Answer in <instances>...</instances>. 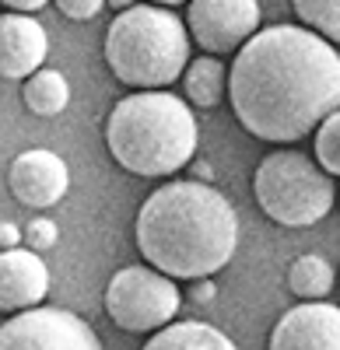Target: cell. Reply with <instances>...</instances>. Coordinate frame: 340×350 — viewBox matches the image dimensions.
<instances>
[{"mask_svg": "<svg viewBox=\"0 0 340 350\" xmlns=\"http://www.w3.org/2000/svg\"><path fill=\"white\" fill-rule=\"evenodd\" d=\"M228 98L246 133L291 144L340 109V56L302 25L260 28L228 70Z\"/></svg>", "mask_w": 340, "mask_h": 350, "instance_id": "1", "label": "cell"}, {"mask_svg": "<svg viewBox=\"0 0 340 350\" xmlns=\"http://www.w3.org/2000/svg\"><path fill=\"white\" fill-rule=\"evenodd\" d=\"M133 239L148 267L168 280H207L239 245V214L207 183H165L137 211Z\"/></svg>", "mask_w": 340, "mask_h": 350, "instance_id": "2", "label": "cell"}, {"mask_svg": "<svg viewBox=\"0 0 340 350\" xmlns=\"http://www.w3.org/2000/svg\"><path fill=\"white\" fill-rule=\"evenodd\" d=\"M200 126L189 109L172 92H133L112 105L105 120V148L120 168L158 179L193 161Z\"/></svg>", "mask_w": 340, "mask_h": 350, "instance_id": "3", "label": "cell"}, {"mask_svg": "<svg viewBox=\"0 0 340 350\" xmlns=\"http://www.w3.org/2000/svg\"><path fill=\"white\" fill-rule=\"evenodd\" d=\"M102 53L127 88L161 92L189 67V32L176 11L133 4L109 21Z\"/></svg>", "mask_w": 340, "mask_h": 350, "instance_id": "4", "label": "cell"}, {"mask_svg": "<svg viewBox=\"0 0 340 350\" xmlns=\"http://www.w3.org/2000/svg\"><path fill=\"white\" fill-rule=\"evenodd\" d=\"M252 196L270 221L285 228L316 224L337 203L333 179L302 151H270L252 175Z\"/></svg>", "mask_w": 340, "mask_h": 350, "instance_id": "5", "label": "cell"}, {"mask_svg": "<svg viewBox=\"0 0 340 350\" xmlns=\"http://www.w3.org/2000/svg\"><path fill=\"white\" fill-rule=\"evenodd\" d=\"M183 295L176 280L151 267H123L112 273L105 287V312L127 333H158L172 326V315H179Z\"/></svg>", "mask_w": 340, "mask_h": 350, "instance_id": "6", "label": "cell"}, {"mask_svg": "<svg viewBox=\"0 0 340 350\" xmlns=\"http://www.w3.org/2000/svg\"><path fill=\"white\" fill-rule=\"evenodd\" d=\"M0 350H102V343L81 315L39 305L0 323Z\"/></svg>", "mask_w": 340, "mask_h": 350, "instance_id": "7", "label": "cell"}, {"mask_svg": "<svg viewBox=\"0 0 340 350\" xmlns=\"http://www.w3.org/2000/svg\"><path fill=\"white\" fill-rule=\"evenodd\" d=\"M186 32L211 56L239 53L260 32L257 0H193L186 8Z\"/></svg>", "mask_w": 340, "mask_h": 350, "instance_id": "8", "label": "cell"}, {"mask_svg": "<svg viewBox=\"0 0 340 350\" xmlns=\"http://www.w3.org/2000/svg\"><path fill=\"white\" fill-rule=\"evenodd\" d=\"M8 186H11V196L25 207H56L67 189H70V172H67V161L56 154V151H46V148H28L21 151L11 168H8Z\"/></svg>", "mask_w": 340, "mask_h": 350, "instance_id": "9", "label": "cell"}, {"mask_svg": "<svg viewBox=\"0 0 340 350\" xmlns=\"http://www.w3.org/2000/svg\"><path fill=\"white\" fill-rule=\"evenodd\" d=\"M267 350H340V308L302 301L274 323Z\"/></svg>", "mask_w": 340, "mask_h": 350, "instance_id": "10", "label": "cell"}, {"mask_svg": "<svg viewBox=\"0 0 340 350\" xmlns=\"http://www.w3.org/2000/svg\"><path fill=\"white\" fill-rule=\"evenodd\" d=\"M49 53L46 28L28 14H0V77L28 81L42 70Z\"/></svg>", "mask_w": 340, "mask_h": 350, "instance_id": "11", "label": "cell"}, {"mask_svg": "<svg viewBox=\"0 0 340 350\" xmlns=\"http://www.w3.org/2000/svg\"><path fill=\"white\" fill-rule=\"evenodd\" d=\"M49 295V267L28 249L0 252V312L39 308Z\"/></svg>", "mask_w": 340, "mask_h": 350, "instance_id": "12", "label": "cell"}, {"mask_svg": "<svg viewBox=\"0 0 340 350\" xmlns=\"http://www.w3.org/2000/svg\"><path fill=\"white\" fill-rule=\"evenodd\" d=\"M140 350H239L218 326L207 323H172L158 329Z\"/></svg>", "mask_w": 340, "mask_h": 350, "instance_id": "13", "label": "cell"}, {"mask_svg": "<svg viewBox=\"0 0 340 350\" xmlns=\"http://www.w3.org/2000/svg\"><path fill=\"white\" fill-rule=\"evenodd\" d=\"M183 92L196 109H214L221 105L224 92H228V77H224V64L218 56H196L189 60L183 74Z\"/></svg>", "mask_w": 340, "mask_h": 350, "instance_id": "14", "label": "cell"}, {"mask_svg": "<svg viewBox=\"0 0 340 350\" xmlns=\"http://www.w3.org/2000/svg\"><path fill=\"white\" fill-rule=\"evenodd\" d=\"M21 98H25V109L39 116V120H53V116H60L70 102V84L60 70H49L42 67L39 74H32L21 88Z\"/></svg>", "mask_w": 340, "mask_h": 350, "instance_id": "15", "label": "cell"}, {"mask_svg": "<svg viewBox=\"0 0 340 350\" xmlns=\"http://www.w3.org/2000/svg\"><path fill=\"white\" fill-rule=\"evenodd\" d=\"M288 287L302 301H323L333 291V267L323 256L305 252L288 267Z\"/></svg>", "mask_w": 340, "mask_h": 350, "instance_id": "16", "label": "cell"}, {"mask_svg": "<svg viewBox=\"0 0 340 350\" xmlns=\"http://www.w3.org/2000/svg\"><path fill=\"white\" fill-rule=\"evenodd\" d=\"M295 14L313 36L340 46V0H295Z\"/></svg>", "mask_w": 340, "mask_h": 350, "instance_id": "17", "label": "cell"}, {"mask_svg": "<svg viewBox=\"0 0 340 350\" xmlns=\"http://www.w3.org/2000/svg\"><path fill=\"white\" fill-rule=\"evenodd\" d=\"M316 165L330 175V179L333 175L340 179V109L333 116H326L316 130Z\"/></svg>", "mask_w": 340, "mask_h": 350, "instance_id": "18", "label": "cell"}, {"mask_svg": "<svg viewBox=\"0 0 340 350\" xmlns=\"http://www.w3.org/2000/svg\"><path fill=\"white\" fill-rule=\"evenodd\" d=\"M56 224L49 221V217H36V221H28V228L21 231V249H28V252H46V249H53L56 245Z\"/></svg>", "mask_w": 340, "mask_h": 350, "instance_id": "19", "label": "cell"}, {"mask_svg": "<svg viewBox=\"0 0 340 350\" xmlns=\"http://www.w3.org/2000/svg\"><path fill=\"white\" fill-rule=\"evenodd\" d=\"M56 8H60V14L70 18V21H92L105 4L102 0H56Z\"/></svg>", "mask_w": 340, "mask_h": 350, "instance_id": "20", "label": "cell"}, {"mask_svg": "<svg viewBox=\"0 0 340 350\" xmlns=\"http://www.w3.org/2000/svg\"><path fill=\"white\" fill-rule=\"evenodd\" d=\"M11 249H21V228L4 221L0 224V252H11Z\"/></svg>", "mask_w": 340, "mask_h": 350, "instance_id": "21", "label": "cell"}, {"mask_svg": "<svg viewBox=\"0 0 340 350\" xmlns=\"http://www.w3.org/2000/svg\"><path fill=\"white\" fill-rule=\"evenodd\" d=\"M4 8H11V14H28V18H32L36 11L46 8V0H8Z\"/></svg>", "mask_w": 340, "mask_h": 350, "instance_id": "22", "label": "cell"}, {"mask_svg": "<svg viewBox=\"0 0 340 350\" xmlns=\"http://www.w3.org/2000/svg\"><path fill=\"white\" fill-rule=\"evenodd\" d=\"M211 298H214V284L211 280H200L193 287V301H211Z\"/></svg>", "mask_w": 340, "mask_h": 350, "instance_id": "23", "label": "cell"}]
</instances>
